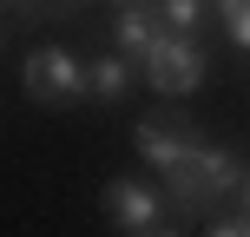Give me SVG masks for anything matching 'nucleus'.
I'll use <instances>...</instances> for the list:
<instances>
[{
	"mask_svg": "<svg viewBox=\"0 0 250 237\" xmlns=\"http://www.w3.org/2000/svg\"><path fill=\"white\" fill-rule=\"evenodd\" d=\"M165 204H171L178 217H211L217 204L237 191V178H244V158L237 151H224V145H191L178 165H165Z\"/></svg>",
	"mask_w": 250,
	"mask_h": 237,
	"instance_id": "nucleus-1",
	"label": "nucleus"
},
{
	"mask_svg": "<svg viewBox=\"0 0 250 237\" xmlns=\"http://www.w3.org/2000/svg\"><path fill=\"white\" fill-rule=\"evenodd\" d=\"M204 73H211V60H204V46L191 33H165L158 46H151V60H145V79H151V92L158 99H191V92L204 86Z\"/></svg>",
	"mask_w": 250,
	"mask_h": 237,
	"instance_id": "nucleus-2",
	"label": "nucleus"
},
{
	"mask_svg": "<svg viewBox=\"0 0 250 237\" xmlns=\"http://www.w3.org/2000/svg\"><path fill=\"white\" fill-rule=\"evenodd\" d=\"M26 99L46 106V112L79 106V99H86V66H79L66 46H40V53H26Z\"/></svg>",
	"mask_w": 250,
	"mask_h": 237,
	"instance_id": "nucleus-3",
	"label": "nucleus"
},
{
	"mask_svg": "<svg viewBox=\"0 0 250 237\" xmlns=\"http://www.w3.org/2000/svg\"><path fill=\"white\" fill-rule=\"evenodd\" d=\"M165 211H171V204H165L158 185H145V178H105V217H112L119 231H151Z\"/></svg>",
	"mask_w": 250,
	"mask_h": 237,
	"instance_id": "nucleus-4",
	"label": "nucleus"
},
{
	"mask_svg": "<svg viewBox=\"0 0 250 237\" xmlns=\"http://www.w3.org/2000/svg\"><path fill=\"white\" fill-rule=\"evenodd\" d=\"M198 138H204V132H198L185 112H151V119H138V158H145L151 172H165V165H178Z\"/></svg>",
	"mask_w": 250,
	"mask_h": 237,
	"instance_id": "nucleus-5",
	"label": "nucleus"
},
{
	"mask_svg": "<svg viewBox=\"0 0 250 237\" xmlns=\"http://www.w3.org/2000/svg\"><path fill=\"white\" fill-rule=\"evenodd\" d=\"M158 40H165L158 7H119V20H112V53H125L132 66H145Z\"/></svg>",
	"mask_w": 250,
	"mask_h": 237,
	"instance_id": "nucleus-6",
	"label": "nucleus"
},
{
	"mask_svg": "<svg viewBox=\"0 0 250 237\" xmlns=\"http://www.w3.org/2000/svg\"><path fill=\"white\" fill-rule=\"evenodd\" d=\"M125 92H132V60H125V53H105V60H92V66H86V99L119 106Z\"/></svg>",
	"mask_w": 250,
	"mask_h": 237,
	"instance_id": "nucleus-7",
	"label": "nucleus"
},
{
	"mask_svg": "<svg viewBox=\"0 0 250 237\" xmlns=\"http://www.w3.org/2000/svg\"><path fill=\"white\" fill-rule=\"evenodd\" d=\"M158 20H165V33H191L198 40L204 20H211V0H158Z\"/></svg>",
	"mask_w": 250,
	"mask_h": 237,
	"instance_id": "nucleus-8",
	"label": "nucleus"
},
{
	"mask_svg": "<svg viewBox=\"0 0 250 237\" xmlns=\"http://www.w3.org/2000/svg\"><path fill=\"white\" fill-rule=\"evenodd\" d=\"M211 13L224 20V33L237 40V46L250 53V0H211Z\"/></svg>",
	"mask_w": 250,
	"mask_h": 237,
	"instance_id": "nucleus-9",
	"label": "nucleus"
},
{
	"mask_svg": "<svg viewBox=\"0 0 250 237\" xmlns=\"http://www.w3.org/2000/svg\"><path fill=\"white\" fill-rule=\"evenodd\" d=\"M204 237H250V217L244 211H230V217H211V231Z\"/></svg>",
	"mask_w": 250,
	"mask_h": 237,
	"instance_id": "nucleus-10",
	"label": "nucleus"
},
{
	"mask_svg": "<svg viewBox=\"0 0 250 237\" xmlns=\"http://www.w3.org/2000/svg\"><path fill=\"white\" fill-rule=\"evenodd\" d=\"M230 211H244V217H250V172L237 178V191H230Z\"/></svg>",
	"mask_w": 250,
	"mask_h": 237,
	"instance_id": "nucleus-11",
	"label": "nucleus"
},
{
	"mask_svg": "<svg viewBox=\"0 0 250 237\" xmlns=\"http://www.w3.org/2000/svg\"><path fill=\"white\" fill-rule=\"evenodd\" d=\"M138 237H185V231H165V224H151V231H138Z\"/></svg>",
	"mask_w": 250,
	"mask_h": 237,
	"instance_id": "nucleus-12",
	"label": "nucleus"
},
{
	"mask_svg": "<svg viewBox=\"0 0 250 237\" xmlns=\"http://www.w3.org/2000/svg\"><path fill=\"white\" fill-rule=\"evenodd\" d=\"M112 7H158V0H112Z\"/></svg>",
	"mask_w": 250,
	"mask_h": 237,
	"instance_id": "nucleus-13",
	"label": "nucleus"
},
{
	"mask_svg": "<svg viewBox=\"0 0 250 237\" xmlns=\"http://www.w3.org/2000/svg\"><path fill=\"white\" fill-rule=\"evenodd\" d=\"M0 46H7V26H0Z\"/></svg>",
	"mask_w": 250,
	"mask_h": 237,
	"instance_id": "nucleus-14",
	"label": "nucleus"
}]
</instances>
